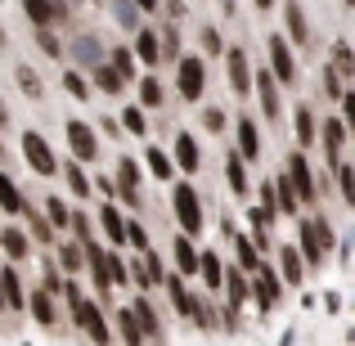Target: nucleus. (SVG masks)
I'll return each mask as SVG.
<instances>
[{
  "mask_svg": "<svg viewBox=\"0 0 355 346\" xmlns=\"http://www.w3.org/2000/svg\"><path fill=\"white\" fill-rule=\"evenodd\" d=\"M171 162L180 166L184 175H193L202 166V153H198V139L189 135V130H180V135H175V148H171Z\"/></svg>",
  "mask_w": 355,
  "mask_h": 346,
  "instance_id": "obj_14",
  "label": "nucleus"
},
{
  "mask_svg": "<svg viewBox=\"0 0 355 346\" xmlns=\"http://www.w3.org/2000/svg\"><path fill=\"white\" fill-rule=\"evenodd\" d=\"M14 81H18V90H23L27 99H41L45 95V81L36 77V68H27V63H18V68H14Z\"/></svg>",
  "mask_w": 355,
  "mask_h": 346,
  "instance_id": "obj_34",
  "label": "nucleus"
},
{
  "mask_svg": "<svg viewBox=\"0 0 355 346\" xmlns=\"http://www.w3.org/2000/svg\"><path fill=\"white\" fill-rule=\"evenodd\" d=\"M45 216H50V225H54V230H72V216H68V207H63L59 198L45 202Z\"/></svg>",
  "mask_w": 355,
  "mask_h": 346,
  "instance_id": "obj_48",
  "label": "nucleus"
},
{
  "mask_svg": "<svg viewBox=\"0 0 355 346\" xmlns=\"http://www.w3.org/2000/svg\"><path fill=\"white\" fill-rule=\"evenodd\" d=\"M72 54H77L81 68H99V63H104V45H99V36H90V32L72 41Z\"/></svg>",
  "mask_w": 355,
  "mask_h": 346,
  "instance_id": "obj_24",
  "label": "nucleus"
},
{
  "mask_svg": "<svg viewBox=\"0 0 355 346\" xmlns=\"http://www.w3.org/2000/svg\"><path fill=\"white\" fill-rule=\"evenodd\" d=\"M63 90H68V95L77 99V104H81V99H90V86H86V77H81L77 68H68V72H63Z\"/></svg>",
  "mask_w": 355,
  "mask_h": 346,
  "instance_id": "obj_46",
  "label": "nucleus"
},
{
  "mask_svg": "<svg viewBox=\"0 0 355 346\" xmlns=\"http://www.w3.org/2000/svg\"><path fill=\"white\" fill-rule=\"evenodd\" d=\"M284 32H288L293 45H311V23H306V9L297 5V0L284 5Z\"/></svg>",
  "mask_w": 355,
  "mask_h": 346,
  "instance_id": "obj_16",
  "label": "nucleus"
},
{
  "mask_svg": "<svg viewBox=\"0 0 355 346\" xmlns=\"http://www.w3.org/2000/svg\"><path fill=\"white\" fill-rule=\"evenodd\" d=\"M99 225H104V234H108V243H126V220H121V211L113 207V202H104V211H99Z\"/></svg>",
  "mask_w": 355,
  "mask_h": 346,
  "instance_id": "obj_32",
  "label": "nucleus"
},
{
  "mask_svg": "<svg viewBox=\"0 0 355 346\" xmlns=\"http://www.w3.org/2000/svg\"><path fill=\"white\" fill-rule=\"evenodd\" d=\"M130 311H135V320H139V329H144V338L153 342V346H162V324H157V311L148 306V297H135V302H130Z\"/></svg>",
  "mask_w": 355,
  "mask_h": 346,
  "instance_id": "obj_23",
  "label": "nucleus"
},
{
  "mask_svg": "<svg viewBox=\"0 0 355 346\" xmlns=\"http://www.w3.org/2000/svg\"><path fill=\"white\" fill-rule=\"evenodd\" d=\"M23 162L32 166L36 175H54V171L63 166L59 157H54V148L45 144V135H41V130H27V135H23Z\"/></svg>",
  "mask_w": 355,
  "mask_h": 346,
  "instance_id": "obj_6",
  "label": "nucleus"
},
{
  "mask_svg": "<svg viewBox=\"0 0 355 346\" xmlns=\"http://www.w3.org/2000/svg\"><path fill=\"white\" fill-rule=\"evenodd\" d=\"M95 189H99V193H108V198H121V189H117L113 175H95Z\"/></svg>",
  "mask_w": 355,
  "mask_h": 346,
  "instance_id": "obj_55",
  "label": "nucleus"
},
{
  "mask_svg": "<svg viewBox=\"0 0 355 346\" xmlns=\"http://www.w3.org/2000/svg\"><path fill=\"white\" fill-rule=\"evenodd\" d=\"M63 130H68V148H72V157H77V162H95V157H99V139H95V130H90L86 121H77V117H72Z\"/></svg>",
  "mask_w": 355,
  "mask_h": 346,
  "instance_id": "obj_10",
  "label": "nucleus"
},
{
  "mask_svg": "<svg viewBox=\"0 0 355 346\" xmlns=\"http://www.w3.org/2000/svg\"><path fill=\"white\" fill-rule=\"evenodd\" d=\"M175 90H180L184 104H198L202 90H207V63L198 59V54H184L180 63H175Z\"/></svg>",
  "mask_w": 355,
  "mask_h": 346,
  "instance_id": "obj_4",
  "label": "nucleus"
},
{
  "mask_svg": "<svg viewBox=\"0 0 355 346\" xmlns=\"http://www.w3.org/2000/svg\"><path fill=\"white\" fill-rule=\"evenodd\" d=\"M338 184H342V198H347V207L355 211V166H338Z\"/></svg>",
  "mask_w": 355,
  "mask_h": 346,
  "instance_id": "obj_49",
  "label": "nucleus"
},
{
  "mask_svg": "<svg viewBox=\"0 0 355 346\" xmlns=\"http://www.w3.org/2000/svg\"><path fill=\"white\" fill-rule=\"evenodd\" d=\"M329 68L338 72V77H355V45H347V41H338V45H333Z\"/></svg>",
  "mask_w": 355,
  "mask_h": 346,
  "instance_id": "obj_36",
  "label": "nucleus"
},
{
  "mask_svg": "<svg viewBox=\"0 0 355 346\" xmlns=\"http://www.w3.org/2000/svg\"><path fill=\"white\" fill-rule=\"evenodd\" d=\"M171 252H175V275H184V279H189V275H198V266H202V252L193 248V239H189V234H180Z\"/></svg>",
  "mask_w": 355,
  "mask_h": 346,
  "instance_id": "obj_20",
  "label": "nucleus"
},
{
  "mask_svg": "<svg viewBox=\"0 0 355 346\" xmlns=\"http://www.w3.org/2000/svg\"><path fill=\"white\" fill-rule=\"evenodd\" d=\"M234 130H239V157H243V162H257V157H261V130H257V117H239Z\"/></svg>",
  "mask_w": 355,
  "mask_h": 346,
  "instance_id": "obj_18",
  "label": "nucleus"
},
{
  "mask_svg": "<svg viewBox=\"0 0 355 346\" xmlns=\"http://www.w3.org/2000/svg\"><path fill=\"white\" fill-rule=\"evenodd\" d=\"M198 41H202V50H207L211 59H220V54L230 50V45H220V32H216V27H202V36H198Z\"/></svg>",
  "mask_w": 355,
  "mask_h": 346,
  "instance_id": "obj_50",
  "label": "nucleus"
},
{
  "mask_svg": "<svg viewBox=\"0 0 355 346\" xmlns=\"http://www.w3.org/2000/svg\"><path fill=\"white\" fill-rule=\"evenodd\" d=\"M0 297H5V311H23V306H27L23 279H18L14 266H0Z\"/></svg>",
  "mask_w": 355,
  "mask_h": 346,
  "instance_id": "obj_21",
  "label": "nucleus"
},
{
  "mask_svg": "<svg viewBox=\"0 0 355 346\" xmlns=\"http://www.w3.org/2000/svg\"><path fill=\"white\" fill-rule=\"evenodd\" d=\"M279 279H284L288 288H302V279H306L302 248H293V243H284V248H279Z\"/></svg>",
  "mask_w": 355,
  "mask_h": 346,
  "instance_id": "obj_12",
  "label": "nucleus"
},
{
  "mask_svg": "<svg viewBox=\"0 0 355 346\" xmlns=\"http://www.w3.org/2000/svg\"><path fill=\"white\" fill-rule=\"evenodd\" d=\"M0 207H5V216H23V207H27V198L18 193V184L5 171H0Z\"/></svg>",
  "mask_w": 355,
  "mask_h": 346,
  "instance_id": "obj_31",
  "label": "nucleus"
},
{
  "mask_svg": "<svg viewBox=\"0 0 355 346\" xmlns=\"http://www.w3.org/2000/svg\"><path fill=\"white\" fill-rule=\"evenodd\" d=\"M257 9H275V0H257Z\"/></svg>",
  "mask_w": 355,
  "mask_h": 346,
  "instance_id": "obj_61",
  "label": "nucleus"
},
{
  "mask_svg": "<svg viewBox=\"0 0 355 346\" xmlns=\"http://www.w3.org/2000/svg\"><path fill=\"white\" fill-rule=\"evenodd\" d=\"M126 243L139 252V257H144V252H153V248H148V230L139 225V220H126Z\"/></svg>",
  "mask_w": 355,
  "mask_h": 346,
  "instance_id": "obj_47",
  "label": "nucleus"
},
{
  "mask_svg": "<svg viewBox=\"0 0 355 346\" xmlns=\"http://www.w3.org/2000/svg\"><path fill=\"white\" fill-rule=\"evenodd\" d=\"M342 121H347V130L355 135V90H347V95H342Z\"/></svg>",
  "mask_w": 355,
  "mask_h": 346,
  "instance_id": "obj_54",
  "label": "nucleus"
},
{
  "mask_svg": "<svg viewBox=\"0 0 355 346\" xmlns=\"http://www.w3.org/2000/svg\"><path fill=\"white\" fill-rule=\"evenodd\" d=\"M23 216H27V225H32V234H36L41 243H50V239H54V225H50V216H41V211H36L32 202L23 207Z\"/></svg>",
  "mask_w": 355,
  "mask_h": 346,
  "instance_id": "obj_42",
  "label": "nucleus"
},
{
  "mask_svg": "<svg viewBox=\"0 0 355 346\" xmlns=\"http://www.w3.org/2000/svg\"><path fill=\"white\" fill-rule=\"evenodd\" d=\"M257 99H261V113H266V121H279V81H275V72L270 68H261L257 72Z\"/></svg>",
  "mask_w": 355,
  "mask_h": 346,
  "instance_id": "obj_13",
  "label": "nucleus"
},
{
  "mask_svg": "<svg viewBox=\"0 0 355 346\" xmlns=\"http://www.w3.org/2000/svg\"><path fill=\"white\" fill-rule=\"evenodd\" d=\"M288 180H293V189H297V198H302V207L306 202H315L320 193H315V175H311V162H306V153L297 148L293 157H288Z\"/></svg>",
  "mask_w": 355,
  "mask_h": 346,
  "instance_id": "obj_11",
  "label": "nucleus"
},
{
  "mask_svg": "<svg viewBox=\"0 0 355 346\" xmlns=\"http://www.w3.org/2000/svg\"><path fill=\"white\" fill-rule=\"evenodd\" d=\"M148 175H153V180H171L175 175V162H171V153H162V148H153L148 144Z\"/></svg>",
  "mask_w": 355,
  "mask_h": 346,
  "instance_id": "obj_37",
  "label": "nucleus"
},
{
  "mask_svg": "<svg viewBox=\"0 0 355 346\" xmlns=\"http://www.w3.org/2000/svg\"><path fill=\"white\" fill-rule=\"evenodd\" d=\"M225 184L234 189V198H248V193H252L248 171H243V157L239 153H230V162H225Z\"/></svg>",
  "mask_w": 355,
  "mask_h": 346,
  "instance_id": "obj_33",
  "label": "nucleus"
},
{
  "mask_svg": "<svg viewBox=\"0 0 355 346\" xmlns=\"http://www.w3.org/2000/svg\"><path fill=\"white\" fill-rule=\"evenodd\" d=\"M324 153H329V166H342V144H347V121L342 117H329L324 121Z\"/></svg>",
  "mask_w": 355,
  "mask_h": 346,
  "instance_id": "obj_19",
  "label": "nucleus"
},
{
  "mask_svg": "<svg viewBox=\"0 0 355 346\" xmlns=\"http://www.w3.org/2000/svg\"><path fill=\"white\" fill-rule=\"evenodd\" d=\"M0 248H5V257L18 266V261H27L32 243H27V234H23V230H0Z\"/></svg>",
  "mask_w": 355,
  "mask_h": 346,
  "instance_id": "obj_30",
  "label": "nucleus"
},
{
  "mask_svg": "<svg viewBox=\"0 0 355 346\" xmlns=\"http://www.w3.org/2000/svg\"><path fill=\"white\" fill-rule=\"evenodd\" d=\"M117 189L130 207H139V162L135 157H117Z\"/></svg>",
  "mask_w": 355,
  "mask_h": 346,
  "instance_id": "obj_17",
  "label": "nucleus"
},
{
  "mask_svg": "<svg viewBox=\"0 0 355 346\" xmlns=\"http://www.w3.org/2000/svg\"><path fill=\"white\" fill-rule=\"evenodd\" d=\"M5 45H9V32H5V27H0V50H5Z\"/></svg>",
  "mask_w": 355,
  "mask_h": 346,
  "instance_id": "obj_60",
  "label": "nucleus"
},
{
  "mask_svg": "<svg viewBox=\"0 0 355 346\" xmlns=\"http://www.w3.org/2000/svg\"><path fill=\"white\" fill-rule=\"evenodd\" d=\"M59 171L68 175V189L77 193V198H90V193H95V180H90V175L81 171V162H77V157H72V162H63Z\"/></svg>",
  "mask_w": 355,
  "mask_h": 346,
  "instance_id": "obj_29",
  "label": "nucleus"
},
{
  "mask_svg": "<svg viewBox=\"0 0 355 346\" xmlns=\"http://www.w3.org/2000/svg\"><path fill=\"white\" fill-rule=\"evenodd\" d=\"M130 279H135L139 288H148L153 293L157 284H166V275H162V261H157V252H144V257L130 266Z\"/></svg>",
  "mask_w": 355,
  "mask_h": 346,
  "instance_id": "obj_15",
  "label": "nucleus"
},
{
  "mask_svg": "<svg viewBox=\"0 0 355 346\" xmlns=\"http://www.w3.org/2000/svg\"><path fill=\"white\" fill-rule=\"evenodd\" d=\"M198 275H202V284H207V293H220V288H225V266H220V252H202Z\"/></svg>",
  "mask_w": 355,
  "mask_h": 346,
  "instance_id": "obj_28",
  "label": "nucleus"
},
{
  "mask_svg": "<svg viewBox=\"0 0 355 346\" xmlns=\"http://www.w3.org/2000/svg\"><path fill=\"white\" fill-rule=\"evenodd\" d=\"M36 45H41V54L45 59H59V41H54V27H41V32H36Z\"/></svg>",
  "mask_w": 355,
  "mask_h": 346,
  "instance_id": "obj_51",
  "label": "nucleus"
},
{
  "mask_svg": "<svg viewBox=\"0 0 355 346\" xmlns=\"http://www.w3.org/2000/svg\"><path fill=\"white\" fill-rule=\"evenodd\" d=\"M0 311H5V297H0Z\"/></svg>",
  "mask_w": 355,
  "mask_h": 346,
  "instance_id": "obj_63",
  "label": "nucleus"
},
{
  "mask_svg": "<svg viewBox=\"0 0 355 346\" xmlns=\"http://www.w3.org/2000/svg\"><path fill=\"white\" fill-rule=\"evenodd\" d=\"M297 243H302V257H306V266H311V270H320L324 261H329V252L338 248V239H333V225H329L324 216L302 220V225H297Z\"/></svg>",
  "mask_w": 355,
  "mask_h": 346,
  "instance_id": "obj_2",
  "label": "nucleus"
},
{
  "mask_svg": "<svg viewBox=\"0 0 355 346\" xmlns=\"http://www.w3.org/2000/svg\"><path fill=\"white\" fill-rule=\"evenodd\" d=\"M234 257H239V270H243V275H257L261 252H257V243H252V239H239V234H234Z\"/></svg>",
  "mask_w": 355,
  "mask_h": 346,
  "instance_id": "obj_35",
  "label": "nucleus"
},
{
  "mask_svg": "<svg viewBox=\"0 0 355 346\" xmlns=\"http://www.w3.org/2000/svg\"><path fill=\"white\" fill-rule=\"evenodd\" d=\"M135 5H139V14H153V9H157V0H135Z\"/></svg>",
  "mask_w": 355,
  "mask_h": 346,
  "instance_id": "obj_59",
  "label": "nucleus"
},
{
  "mask_svg": "<svg viewBox=\"0 0 355 346\" xmlns=\"http://www.w3.org/2000/svg\"><path fill=\"white\" fill-rule=\"evenodd\" d=\"M324 90H329V99H342V95H347V90H342V77L333 68H324Z\"/></svg>",
  "mask_w": 355,
  "mask_h": 346,
  "instance_id": "obj_53",
  "label": "nucleus"
},
{
  "mask_svg": "<svg viewBox=\"0 0 355 346\" xmlns=\"http://www.w3.org/2000/svg\"><path fill=\"white\" fill-rule=\"evenodd\" d=\"M121 126H126L130 130V135H148V121H144V108H139V104H130V108H121Z\"/></svg>",
  "mask_w": 355,
  "mask_h": 346,
  "instance_id": "obj_43",
  "label": "nucleus"
},
{
  "mask_svg": "<svg viewBox=\"0 0 355 346\" xmlns=\"http://www.w3.org/2000/svg\"><path fill=\"white\" fill-rule=\"evenodd\" d=\"M72 230H77V243H86L90 239V216H81V211H77V216H72Z\"/></svg>",
  "mask_w": 355,
  "mask_h": 346,
  "instance_id": "obj_56",
  "label": "nucleus"
},
{
  "mask_svg": "<svg viewBox=\"0 0 355 346\" xmlns=\"http://www.w3.org/2000/svg\"><path fill=\"white\" fill-rule=\"evenodd\" d=\"M266 54H270V72H275L279 86H297V59H293L288 36H270V41H266Z\"/></svg>",
  "mask_w": 355,
  "mask_h": 346,
  "instance_id": "obj_7",
  "label": "nucleus"
},
{
  "mask_svg": "<svg viewBox=\"0 0 355 346\" xmlns=\"http://www.w3.org/2000/svg\"><path fill=\"white\" fill-rule=\"evenodd\" d=\"M27 315H32L36 324H45V329H50V324L59 320V311H54V297L45 293V288H36V293L27 297Z\"/></svg>",
  "mask_w": 355,
  "mask_h": 346,
  "instance_id": "obj_25",
  "label": "nucleus"
},
{
  "mask_svg": "<svg viewBox=\"0 0 355 346\" xmlns=\"http://www.w3.org/2000/svg\"><path fill=\"white\" fill-rule=\"evenodd\" d=\"M202 126H207L211 135H220V130H225V113H220V108H202Z\"/></svg>",
  "mask_w": 355,
  "mask_h": 346,
  "instance_id": "obj_52",
  "label": "nucleus"
},
{
  "mask_svg": "<svg viewBox=\"0 0 355 346\" xmlns=\"http://www.w3.org/2000/svg\"><path fill=\"white\" fill-rule=\"evenodd\" d=\"M275 207H279V216H297V207H302V198H297V189H293V180H288V171L275 175Z\"/></svg>",
  "mask_w": 355,
  "mask_h": 346,
  "instance_id": "obj_27",
  "label": "nucleus"
},
{
  "mask_svg": "<svg viewBox=\"0 0 355 346\" xmlns=\"http://www.w3.org/2000/svg\"><path fill=\"white\" fill-rule=\"evenodd\" d=\"M252 302H257L261 311H275V306L284 302V279H279L266 261H261L257 275H252Z\"/></svg>",
  "mask_w": 355,
  "mask_h": 346,
  "instance_id": "obj_8",
  "label": "nucleus"
},
{
  "mask_svg": "<svg viewBox=\"0 0 355 346\" xmlns=\"http://www.w3.org/2000/svg\"><path fill=\"white\" fill-rule=\"evenodd\" d=\"M113 14L121 27H130V32H139V5L135 0H113Z\"/></svg>",
  "mask_w": 355,
  "mask_h": 346,
  "instance_id": "obj_44",
  "label": "nucleus"
},
{
  "mask_svg": "<svg viewBox=\"0 0 355 346\" xmlns=\"http://www.w3.org/2000/svg\"><path fill=\"white\" fill-rule=\"evenodd\" d=\"M0 162H5V144H0Z\"/></svg>",
  "mask_w": 355,
  "mask_h": 346,
  "instance_id": "obj_62",
  "label": "nucleus"
},
{
  "mask_svg": "<svg viewBox=\"0 0 355 346\" xmlns=\"http://www.w3.org/2000/svg\"><path fill=\"white\" fill-rule=\"evenodd\" d=\"M108 63H113V72H117L121 81H135V50H126V45H113V59H108Z\"/></svg>",
  "mask_w": 355,
  "mask_h": 346,
  "instance_id": "obj_38",
  "label": "nucleus"
},
{
  "mask_svg": "<svg viewBox=\"0 0 355 346\" xmlns=\"http://www.w3.org/2000/svg\"><path fill=\"white\" fill-rule=\"evenodd\" d=\"M0 130H9V104L0 99Z\"/></svg>",
  "mask_w": 355,
  "mask_h": 346,
  "instance_id": "obj_58",
  "label": "nucleus"
},
{
  "mask_svg": "<svg viewBox=\"0 0 355 346\" xmlns=\"http://www.w3.org/2000/svg\"><path fill=\"white\" fill-rule=\"evenodd\" d=\"M139 108H162V81L148 72V77H139Z\"/></svg>",
  "mask_w": 355,
  "mask_h": 346,
  "instance_id": "obj_39",
  "label": "nucleus"
},
{
  "mask_svg": "<svg viewBox=\"0 0 355 346\" xmlns=\"http://www.w3.org/2000/svg\"><path fill=\"white\" fill-rule=\"evenodd\" d=\"M121 86H126V81L113 72V63H99V68H95V90H104V95H121Z\"/></svg>",
  "mask_w": 355,
  "mask_h": 346,
  "instance_id": "obj_41",
  "label": "nucleus"
},
{
  "mask_svg": "<svg viewBox=\"0 0 355 346\" xmlns=\"http://www.w3.org/2000/svg\"><path fill=\"white\" fill-rule=\"evenodd\" d=\"M342 5H355V0H342Z\"/></svg>",
  "mask_w": 355,
  "mask_h": 346,
  "instance_id": "obj_64",
  "label": "nucleus"
},
{
  "mask_svg": "<svg viewBox=\"0 0 355 346\" xmlns=\"http://www.w3.org/2000/svg\"><path fill=\"white\" fill-rule=\"evenodd\" d=\"M135 59L148 63V72H153L157 59H162V36H157L153 27H139V32H135Z\"/></svg>",
  "mask_w": 355,
  "mask_h": 346,
  "instance_id": "obj_22",
  "label": "nucleus"
},
{
  "mask_svg": "<svg viewBox=\"0 0 355 346\" xmlns=\"http://www.w3.org/2000/svg\"><path fill=\"white\" fill-rule=\"evenodd\" d=\"M63 302H68V311H72V324H77V329L86 333L95 346H108V342H113V329H108L104 302H90V297L77 288V279H68V288H63Z\"/></svg>",
  "mask_w": 355,
  "mask_h": 346,
  "instance_id": "obj_1",
  "label": "nucleus"
},
{
  "mask_svg": "<svg viewBox=\"0 0 355 346\" xmlns=\"http://www.w3.org/2000/svg\"><path fill=\"white\" fill-rule=\"evenodd\" d=\"M166 297H171V311L180 315V320H189V324H198V293H189L184 288V275H166Z\"/></svg>",
  "mask_w": 355,
  "mask_h": 346,
  "instance_id": "obj_9",
  "label": "nucleus"
},
{
  "mask_svg": "<svg viewBox=\"0 0 355 346\" xmlns=\"http://www.w3.org/2000/svg\"><path fill=\"white\" fill-rule=\"evenodd\" d=\"M113 320H117V333H121V342H126V346H144V342H148L130 306H121V311H113Z\"/></svg>",
  "mask_w": 355,
  "mask_h": 346,
  "instance_id": "obj_26",
  "label": "nucleus"
},
{
  "mask_svg": "<svg viewBox=\"0 0 355 346\" xmlns=\"http://www.w3.org/2000/svg\"><path fill=\"white\" fill-rule=\"evenodd\" d=\"M171 211H175V220H180V230L189 234V239L202 234V198H198L193 184H175L171 189Z\"/></svg>",
  "mask_w": 355,
  "mask_h": 346,
  "instance_id": "obj_3",
  "label": "nucleus"
},
{
  "mask_svg": "<svg viewBox=\"0 0 355 346\" xmlns=\"http://www.w3.org/2000/svg\"><path fill=\"white\" fill-rule=\"evenodd\" d=\"M166 18H171V23H180V18H184V0H166Z\"/></svg>",
  "mask_w": 355,
  "mask_h": 346,
  "instance_id": "obj_57",
  "label": "nucleus"
},
{
  "mask_svg": "<svg viewBox=\"0 0 355 346\" xmlns=\"http://www.w3.org/2000/svg\"><path fill=\"white\" fill-rule=\"evenodd\" d=\"M225 77H230V90L239 99H248L257 90V77H252V63H248V50L243 45H230L225 50Z\"/></svg>",
  "mask_w": 355,
  "mask_h": 346,
  "instance_id": "obj_5",
  "label": "nucleus"
},
{
  "mask_svg": "<svg viewBox=\"0 0 355 346\" xmlns=\"http://www.w3.org/2000/svg\"><path fill=\"white\" fill-rule=\"evenodd\" d=\"M81 261H86V248H81V243H63L59 248V270L63 275H77Z\"/></svg>",
  "mask_w": 355,
  "mask_h": 346,
  "instance_id": "obj_40",
  "label": "nucleus"
},
{
  "mask_svg": "<svg viewBox=\"0 0 355 346\" xmlns=\"http://www.w3.org/2000/svg\"><path fill=\"white\" fill-rule=\"evenodd\" d=\"M293 126H297V139H302V144H311V139H315V113L306 104L293 113Z\"/></svg>",
  "mask_w": 355,
  "mask_h": 346,
  "instance_id": "obj_45",
  "label": "nucleus"
}]
</instances>
